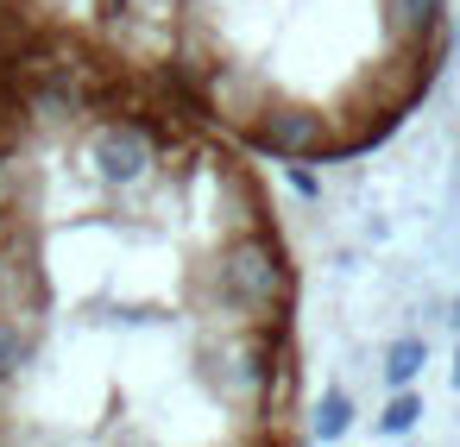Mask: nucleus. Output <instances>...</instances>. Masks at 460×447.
<instances>
[{
  "label": "nucleus",
  "mask_w": 460,
  "mask_h": 447,
  "mask_svg": "<svg viewBox=\"0 0 460 447\" xmlns=\"http://www.w3.org/2000/svg\"><path fill=\"white\" fill-rule=\"evenodd\" d=\"M83 20L252 158L372 152L447 57V0H89Z\"/></svg>",
  "instance_id": "nucleus-2"
},
{
  "label": "nucleus",
  "mask_w": 460,
  "mask_h": 447,
  "mask_svg": "<svg viewBox=\"0 0 460 447\" xmlns=\"http://www.w3.org/2000/svg\"><path fill=\"white\" fill-rule=\"evenodd\" d=\"M296 309L252 152L70 0H0V447H296Z\"/></svg>",
  "instance_id": "nucleus-1"
}]
</instances>
